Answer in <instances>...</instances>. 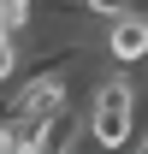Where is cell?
I'll return each instance as SVG.
<instances>
[{"instance_id": "cell-6", "label": "cell", "mask_w": 148, "mask_h": 154, "mask_svg": "<svg viewBox=\"0 0 148 154\" xmlns=\"http://www.w3.org/2000/svg\"><path fill=\"white\" fill-rule=\"evenodd\" d=\"M0 148H12V125H6V119H0Z\"/></svg>"}, {"instance_id": "cell-7", "label": "cell", "mask_w": 148, "mask_h": 154, "mask_svg": "<svg viewBox=\"0 0 148 154\" xmlns=\"http://www.w3.org/2000/svg\"><path fill=\"white\" fill-rule=\"evenodd\" d=\"M142 148H148V136H142Z\"/></svg>"}, {"instance_id": "cell-1", "label": "cell", "mask_w": 148, "mask_h": 154, "mask_svg": "<svg viewBox=\"0 0 148 154\" xmlns=\"http://www.w3.org/2000/svg\"><path fill=\"white\" fill-rule=\"evenodd\" d=\"M89 136L101 148H125L130 136H136V89H130V77H107V83L95 89Z\"/></svg>"}, {"instance_id": "cell-4", "label": "cell", "mask_w": 148, "mask_h": 154, "mask_svg": "<svg viewBox=\"0 0 148 154\" xmlns=\"http://www.w3.org/2000/svg\"><path fill=\"white\" fill-rule=\"evenodd\" d=\"M12 71H18V42H12L6 30H0V83H6Z\"/></svg>"}, {"instance_id": "cell-2", "label": "cell", "mask_w": 148, "mask_h": 154, "mask_svg": "<svg viewBox=\"0 0 148 154\" xmlns=\"http://www.w3.org/2000/svg\"><path fill=\"white\" fill-rule=\"evenodd\" d=\"M107 54L119 59V65H136V59H148V18L130 6V12H119V18H107Z\"/></svg>"}, {"instance_id": "cell-5", "label": "cell", "mask_w": 148, "mask_h": 154, "mask_svg": "<svg viewBox=\"0 0 148 154\" xmlns=\"http://www.w3.org/2000/svg\"><path fill=\"white\" fill-rule=\"evenodd\" d=\"M83 6H89L95 18H119V12H130L136 0H83Z\"/></svg>"}, {"instance_id": "cell-3", "label": "cell", "mask_w": 148, "mask_h": 154, "mask_svg": "<svg viewBox=\"0 0 148 154\" xmlns=\"http://www.w3.org/2000/svg\"><path fill=\"white\" fill-rule=\"evenodd\" d=\"M30 18H36V12H30V0H0V30H6V36L30 30Z\"/></svg>"}]
</instances>
